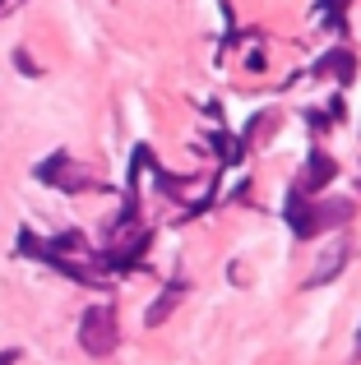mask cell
Masks as SVG:
<instances>
[{
    "instance_id": "5b68a950",
    "label": "cell",
    "mask_w": 361,
    "mask_h": 365,
    "mask_svg": "<svg viewBox=\"0 0 361 365\" xmlns=\"http://www.w3.org/2000/svg\"><path fill=\"white\" fill-rule=\"evenodd\" d=\"M172 305H176V292L158 296V305H153V310H148V324H163V319H167V310H172Z\"/></svg>"
},
{
    "instance_id": "6da1fadb",
    "label": "cell",
    "mask_w": 361,
    "mask_h": 365,
    "mask_svg": "<svg viewBox=\"0 0 361 365\" xmlns=\"http://www.w3.org/2000/svg\"><path fill=\"white\" fill-rule=\"evenodd\" d=\"M79 342H83L88 356H107V351L116 347V314H111V305H93V310H83Z\"/></svg>"
},
{
    "instance_id": "7a4b0ae2",
    "label": "cell",
    "mask_w": 361,
    "mask_h": 365,
    "mask_svg": "<svg viewBox=\"0 0 361 365\" xmlns=\"http://www.w3.org/2000/svg\"><path fill=\"white\" fill-rule=\"evenodd\" d=\"M288 222H292V232H297V236L320 232V208L306 204V199H301V190H292V199H288Z\"/></svg>"
},
{
    "instance_id": "3957f363",
    "label": "cell",
    "mask_w": 361,
    "mask_h": 365,
    "mask_svg": "<svg viewBox=\"0 0 361 365\" xmlns=\"http://www.w3.org/2000/svg\"><path fill=\"white\" fill-rule=\"evenodd\" d=\"M347 264V241H334L329 245V255L320 259L315 268H310V277H306V287H325V282H334L338 277V268Z\"/></svg>"
},
{
    "instance_id": "277c9868",
    "label": "cell",
    "mask_w": 361,
    "mask_h": 365,
    "mask_svg": "<svg viewBox=\"0 0 361 365\" xmlns=\"http://www.w3.org/2000/svg\"><path fill=\"white\" fill-rule=\"evenodd\" d=\"M306 180L310 185H329V180H334V162H329L325 153H315V158L306 162Z\"/></svg>"
}]
</instances>
